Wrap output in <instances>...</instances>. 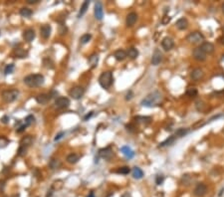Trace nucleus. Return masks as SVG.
Returning <instances> with one entry per match:
<instances>
[{
    "label": "nucleus",
    "mask_w": 224,
    "mask_h": 197,
    "mask_svg": "<svg viewBox=\"0 0 224 197\" xmlns=\"http://www.w3.org/2000/svg\"><path fill=\"white\" fill-rule=\"evenodd\" d=\"M162 96L160 92H153L147 95L141 102V105L143 107H147V108L156 107V106H160V104L162 103Z\"/></svg>",
    "instance_id": "obj_1"
},
{
    "label": "nucleus",
    "mask_w": 224,
    "mask_h": 197,
    "mask_svg": "<svg viewBox=\"0 0 224 197\" xmlns=\"http://www.w3.org/2000/svg\"><path fill=\"white\" fill-rule=\"evenodd\" d=\"M44 76L41 74H33V75H29L27 77L24 78V83L25 85H27L30 88H37V87H40L44 84Z\"/></svg>",
    "instance_id": "obj_2"
},
{
    "label": "nucleus",
    "mask_w": 224,
    "mask_h": 197,
    "mask_svg": "<svg viewBox=\"0 0 224 197\" xmlns=\"http://www.w3.org/2000/svg\"><path fill=\"white\" fill-rule=\"evenodd\" d=\"M113 82H114V77H113V73L111 71H107L103 72L99 78V83L103 89L108 90L111 86H112Z\"/></svg>",
    "instance_id": "obj_3"
},
{
    "label": "nucleus",
    "mask_w": 224,
    "mask_h": 197,
    "mask_svg": "<svg viewBox=\"0 0 224 197\" xmlns=\"http://www.w3.org/2000/svg\"><path fill=\"white\" fill-rule=\"evenodd\" d=\"M2 99L6 102V103H12L15 100L18 98L19 96V91L18 90H6L3 91L1 94Z\"/></svg>",
    "instance_id": "obj_4"
},
{
    "label": "nucleus",
    "mask_w": 224,
    "mask_h": 197,
    "mask_svg": "<svg viewBox=\"0 0 224 197\" xmlns=\"http://www.w3.org/2000/svg\"><path fill=\"white\" fill-rule=\"evenodd\" d=\"M186 39L189 43H192V44H200V43L202 44L204 41V36L200 32H193L189 34Z\"/></svg>",
    "instance_id": "obj_5"
},
{
    "label": "nucleus",
    "mask_w": 224,
    "mask_h": 197,
    "mask_svg": "<svg viewBox=\"0 0 224 197\" xmlns=\"http://www.w3.org/2000/svg\"><path fill=\"white\" fill-rule=\"evenodd\" d=\"M84 93H85L84 88H83V87H80V86H77V87H74L73 89H71L69 94H70V96L74 100H79L83 97Z\"/></svg>",
    "instance_id": "obj_6"
},
{
    "label": "nucleus",
    "mask_w": 224,
    "mask_h": 197,
    "mask_svg": "<svg viewBox=\"0 0 224 197\" xmlns=\"http://www.w3.org/2000/svg\"><path fill=\"white\" fill-rule=\"evenodd\" d=\"M206 192H207V186L204 183H198L196 187L194 188L193 194L196 197H203L206 194Z\"/></svg>",
    "instance_id": "obj_7"
},
{
    "label": "nucleus",
    "mask_w": 224,
    "mask_h": 197,
    "mask_svg": "<svg viewBox=\"0 0 224 197\" xmlns=\"http://www.w3.org/2000/svg\"><path fill=\"white\" fill-rule=\"evenodd\" d=\"M69 105H70V100L65 97H60L55 101V106L57 109H65V108H68Z\"/></svg>",
    "instance_id": "obj_8"
},
{
    "label": "nucleus",
    "mask_w": 224,
    "mask_h": 197,
    "mask_svg": "<svg viewBox=\"0 0 224 197\" xmlns=\"http://www.w3.org/2000/svg\"><path fill=\"white\" fill-rule=\"evenodd\" d=\"M99 154H100V156H101L102 158H104L106 160H110L113 157L114 153H113L112 148H111V146H108V148L100 149V150H99Z\"/></svg>",
    "instance_id": "obj_9"
},
{
    "label": "nucleus",
    "mask_w": 224,
    "mask_h": 197,
    "mask_svg": "<svg viewBox=\"0 0 224 197\" xmlns=\"http://www.w3.org/2000/svg\"><path fill=\"white\" fill-rule=\"evenodd\" d=\"M192 56L193 58H194L195 60H197V61H204V60L206 59V54L204 53L202 50L199 48H194L192 51Z\"/></svg>",
    "instance_id": "obj_10"
},
{
    "label": "nucleus",
    "mask_w": 224,
    "mask_h": 197,
    "mask_svg": "<svg viewBox=\"0 0 224 197\" xmlns=\"http://www.w3.org/2000/svg\"><path fill=\"white\" fill-rule=\"evenodd\" d=\"M94 13H95L96 19H98V20H102V19H103L104 10H103V5H102L101 2H97V3L95 4Z\"/></svg>",
    "instance_id": "obj_11"
},
{
    "label": "nucleus",
    "mask_w": 224,
    "mask_h": 197,
    "mask_svg": "<svg viewBox=\"0 0 224 197\" xmlns=\"http://www.w3.org/2000/svg\"><path fill=\"white\" fill-rule=\"evenodd\" d=\"M162 46L164 49V51H169L173 48L174 46V42L170 37H164L162 41Z\"/></svg>",
    "instance_id": "obj_12"
},
{
    "label": "nucleus",
    "mask_w": 224,
    "mask_h": 197,
    "mask_svg": "<svg viewBox=\"0 0 224 197\" xmlns=\"http://www.w3.org/2000/svg\"><path fill=\"white\" fill-rule=\"evenodd\" d=\"M162 61V53L158 49H156L155 51L153 52V57H151V64H153V66H157Z\"/></svg>",
    "instance_id": "obj_13"
},
{
    "label": "nucleus",
    "mask_w": 224,
    "mask_h": 197,
    "mask_svg": "<svg viewBox=\"0 0 224 197\" xmlns=\"http://www.w3.org/2000/svg\"><path fill=\"white\" fill-rule=\"evenodd\" d=\"M205 54H211L214 52V45L210 42H203L199 47Z\"/></svg>",
    "instance_id": "obj_14"
},
{
    "label": "nucleus",
    "mask_w": 224,
    "mask_h": 197,
    "mask_svg": "<svg viewBox=\"0 0 224 197\" xmlns=\"http://www.w3.org/2000/svg\"><path fill=\"white\" fill-rule=\"evenodd\" d=\"M203 76H204V73L200 68L194 69L190 74V77L193 81H199V80H201L203 78Z\"/></svg>",
    "instance_id": "obj_15"
},
{
    "label": "nucleus",
    "mask_w": 224,
    "mask_h": 197,
    "mask_svg": "<svg viewBox=\"0 0 224 197\" xmlns=\"http://www.w3.org/2000/svg\"><path fill=\"white\" fill-rule=\"evenodd\" d=\"M136 20H138V14H136V12H132L127 16L126 24H127V26H129V27H132V26L134 25V23L136 22Z\"/></svg>",
    "instance_id": "obj_16"
},
{
    "label": "nucleus",
    "mask_w": 224,
    "mask_h": 197,
    "mask_svg": "<svg viewBox=\"0 0 224 197\" xmlns=\"http://www.w3.org/2000/svg\"><path fill=\"white\" fill-rule=\"evenodd\" d=\"M40 34L44 39H48L51 35V26L45 24L40 28Z\"/></svg>",
    "instance_id": "obj_17"
},
{
    "label": "nucleus",
    "mask_w": 224,
    "mask_h": 197,
    "mask_svg": "<svg viewBox=\"0 0 224 197\" xmlns=\"http://www.w3.org/2000/svg\"><path fill=\"white\" fill-rule=\"evenodd\" d=\"M23 38L25 39V41L27 42H32L35 38V31L33 29H27L24 31L23 33Z\"/></svg>",
    "instance_id": "obj_18"
},
{
    "label": "nucleus",
    "mask_w": 224,
    "mask_h": 197,
    "mask_svg": "<svg viewBox=\"0 0 224 197\" xmlns=\"http://www.w3.org/2000/svg\"><path fill=\"white\" fill-rule=\"evenodd\" d=\"M175 26H176V28H177V29H179V30H185L186 28L188 27L187 19H185V18L178 19V20L176 21V23H175Z\"/></svg>",
    "instance_id": "obj_19"
},
{
    "label": "nucleus",
    "mask_w": 224,
    "mask_h": 197,
    "mask_svg": "<svg viewBox=\"0 0 224 197\" xmlns=\"http://www.w3.org/2000/svg\"><path fill=\"white\" fill-rule=\"evenodd\" d=\"M50 99H51V96H49V95L41 94L36 97V102L38 104H40V105H45V104H47L49 102Z\"/></svg>",
    "instance_id": "obj_20"
},
{
    "label": "nucleus",
    "mask_w": 224,
    "mask_h": 197,
    "mask_svg": "<svg viewBox=\"0 0 224 197\" xmlns=\"http://www.w3.org/2000/svg\"><path fill=\"white\" fill-rule=\"evenodd\" d=\"M121 151L123 152V154L129 159L132 158V157L134 156V152L132 151V149L130 148H129V146H123V148H121Z\"/></svg>",
    "instance_id": "obj_21"
},
{
    "label": "nucleus",
    "mask_w": 224,
    "mask_h": 197,
    "mask_svg": "<svg viewBox=\"0 0 224 197\" xmlns=\"http://www.w3.org/2000/svg\"><path fill=\"white\" fill-rule=\"evenodd\" d=\"M88 63H89V65L91 66V68H95V67H97L98 63H99V55L96 54V53L92 54V55L90 56V58H89Z\"/></svg>",
    "instance_id": "obj_22"
},
{
    "label": "nucleus",
    "mask_w": 224,
    "mask_h": 197,
    "mask_svg": "<svg viewBox=\"0 0 224 197\" xmlns=\"http://www.w3.org/2000/svg\"><path fill=\"white\" fill-rule=\"evenodd\" d=\"M32 142H33V137H32L31 135H26V136H24L22 139H21L20 146H25V148H28V146H31Z\"/></svg>",
    "instance_id": "obj_23"
},
{
    "label": "nucleus",
    "mask_w": 224,
    "mask_h": 197,
    "mask_svg": "<svg viewBox=\"0 0 224 197\" xmlns=\"http://www.w3.org/2000/svg\"><path fill=\"white\" fill-rule=\"evenodd\" d=\"M128 54L126 53L124 50H117L116 52H115L114 54V57L116 58V60H118V61H123V60H125L126 58H127Z\"/></svg>",
    "instance_id": "obj_24"
},
{
    "label": "nucleus",
    "mask_w": 224,
    "mask_h": 197,
    "mask_svg": "<svg viewBox=\"0 0 224 197\" xmlns=\"http://www.w3.org/2000/svg\"><path fill=\"white\" fill-rule=\"evenodd\" d=\"M175 136L174 135H171V136H168V137L166 138V139L164 140V141H162V144H160V148H164V146H171V144L174 142L175 140Z\"/></svg>",
    "instance_id": "obj_25"
},
{
    "label": "nucleus",
    "mask_w": 224,
    "mask_h": 197,
    "mask_svg": "<svg viewBox=\"0 0 224 197\" xmlns=\"http://www.w3.org/2000/svg\"><path fill=\"white\" fill-rule=\"evenodd\" d=\"M132 176L136 179H141L143 177V171L138 167H134L132 169Z\"/></svg>",
    "instance_id": "obj_26"
},
{
    "label": "nucleus",
    "mask_w": 224,
    "mask_h": 197,
    "mask_svg": "<svg viewBox=\"0 0 224 197\" xmlns=\"http://www.w3.org/2000/svg\"><path fill=\"white\" fill-rule=\"evenodd\" d=\"M79 158H80V156L78 154H76V153H71V154H69L68 156H67V161L71 164H75L78 162Z\"/></svg>",
    "instance_id": "obj_27"
},
{
    "label": "nucleus",
    "mask_w": 224,
    "mask_h": 197,
    "mask_svg": "<svg viewBox=\"0 0 224 197\" xmlns=\"http://www.w3.org/2000/svg\"><path fill=\"white\" fill-rule=\"evenodd\" d=\"M89 4H90V1H88V0H87V1H85L84 3L82 4L81 9H80V12H79V14H78V18H81L83 15L86 13L87 9L89 8Z\"/></svg>",
    "instance_id": "obj_28"
},
{
    "label": "nucleus",
    "mask_w": 224,
    "mask_h": 197,
    "mask_svg": "<svg viewBox=\"0 0 224 197\" xmlns=\"http://www.w3.org/2000/svg\"><path fill=\"white\" fill-rule=\"evenodd\" d=\"M195 107H196V110L198 112H204L205 111V109H206V105H205V103H204L203 101H201V100H198V101L195 103Z\"/></svg>",
    "instance_id": "obj_29"
},
{
    "label": "nucleus",
    "mask_w": 224,
    "mask_h": 197,
    "mask_svg": "<svg viewBox=\"0 0 224 197\" xmlns=\"http://www.w3.org/2000/svg\"><path fill=\"white\" fill-rule=\"evenodd\" d=\"M32 10L29 9V8L27 7H23L20 9V15L22 17H26V18H28V17H30L32 15Z\"/></svg>",
    "instance_id": "obj_30"
},
{
    "label": "nucleus",
    "mask_w": 224,
    "mask_h": 197,
    "mask_svg": "<svg viewBox=\"0 0 224 197\" xmlns=\"http://www.w3.org/2000/svg\"><path fill=\"white\" fill-rule=\"evenodd\" d=\"M127 54L130 59H136V58H138V51L136 48H130L128 50Z\"/></svg>",
    "instance_id": "obj_31"
},
{
    "label": "nucleus",
    "mask_w": 224,
    "mask_h": 197,
    "mask_svg": "<svg viewBox=\"0 0 224 197\" xmlns=\"http://www.w3.org/2000/svg\"><path fill=\"white\" fill-rule=\"evenodd\" d=\"M61 164H62V163H61V161L59 159L53 158V159H51V161H50L49 166L52 168V169H56V168H59L60 167Z\"/></svg>",
    "instance_id": "obj_32"
},
{
    "label": "nucleus",
    "mask_w": 224,
    "mask_h": 197,
    "mask_svg": "<svg viewBox=\"0 0 224 197\" xmlns=\"http://www.w3.org/2000/svg\"><path fill=\"white\" fill-rule=\"evenodd\" d=\"M15 54H16V56L18 58H26L28 55V53L25 51V50L21 49V48H18L15 50Z\"/></svg>",
    "instance_id": "obj_33"
},
{
    "label": "nucleus",
    "mask_w": 224,
    "mask_h": 197,
    "mask_svg": "<svg viewBox=\"0 0 224 197\" xmlns=\"http://www.w3.org/2000/svg\"><path fill=\"white\" fill-rule=\"evenodd\" d=\"M188 133V129H178L176 131H175V135L174 136L175 137H182Z\"/></svg>",
    "instance_id": "obj_34"
},
{
    "label": "nucleus",
    "mask_w": 224,
    "mask_h": 197,
    "mask_svg": "<svg viewBox=\"0 0 224 197\" xmlns=\"http://www.w3.org/2000/svg\"><path fill=\"white\" fill-rule=\"evenodd\" d=\"M134 120L138 123H149L151 118L149 116H136Z\"/></svg>",
    "instance_id": "obj_35"
},
{
    "label": "nucleus",
    "mask_w": 224,
    "mask_h": 197,
    "mask_svg": "<svg viewBox=\"0 0 224 197\" xmlns=\"http://www.w3.org/2000/svg\"><path fill=\"white\" fill-rule=\"evenodd\" d=\"M117 172L119 173V174H129L130 172V169L129 166H123V167H119Z\"/></svg>",
    "instance_id": "obj_36"
},
{
    "label": "nucleus",
    "mask_w": 224,
    "mask_h": 197,
    "mask_svg": "<svg viewBox=\"0 0 224 197\" xmlns=\"http://www.w3.org/2000/svg\"><path fill=\"white\" fill-rule=\"evenodd\" d=\"M197 94H198V92L195 88H189L187 89V92H186V95L188 97H196Z\"/></svg>",
    "instance_id": "obj_37"
},
{
    "label": "nucleus",
    "mask_w": 224,
    "mask_h": 197,
    "mask_svg": "<svg viewBox=\"0 0 224 197\" xmlns=\"http://www.w3.org/2000/svg\"><path fill=\"white\" fill-rule=\"evenodd\" d=\"M34 122H35V118H34L32 114L28 116L27 118H25V125H27V127H29V125H31L32 123H34Z\"/></svg>",
    "instance_id": "obj_38"
},
{
    "label": "nucleus",
    "mask_w": 224,
    "mask_h": 197,
    "mask_svg": "<svg viewBox=\"0 0 224 197\" xmlns=\"http://www.w3.org/2000/svg\"><path fill=\"white\" fill-rule=\"evenodd\" d=\"M13 71H14V65L13 64H9L5 67V70H4V73L5 75H9V74H12Z\"/></svg>",
    "instance_id": "obj_39"
},
{
    "label": "nucleus",
    "mask_w": 224,
    "mask_h": 197,
    "mask_svg": "<svg viewBox=\"0 0 224 197\" xmlns=\"http://www.w3.org/2000/svg\"><path fill=\"white\" fill-rule=\"evenodd\" d=\"M91 38H92V36H91L90 34H85V35H83L81 37L80 41H81L82 44H87V43L91 40Z\"/></svg>",
    "instance_id": "obj_40"
},
{
    "label": "nucleus",
    "mask_w": 224,
    "mask_h": 197,
    "mask_svg": "<svg viewBox=\"0 0 224 197\" xmlns=\"http://www.w3.org/2000/svg\"><path fill=\"white\" fill-rule=\"evenodd\" d=\"M62 187H63V181L62 180L55 181V182L53 183V185H52V188H53V189H55V190H59Z\"/></svg>",
    "instance_id": "obj_41"
},
{
    "label": "nucleus",
    "mask_w": 224,
    "mask_h": 197,
    "mask_svg": "<svg viewBox=\"0 0 224 197\" xmlns=\"http://www.w3.org/2000/svg\"><path fill=\"white\" fill-rule=\"evenodd\" d=\"M27 148H25V146H19V149H18V155L20 156H24V155L27 153Z\"/></svg>",
    "instance_id": "obj_42"
},
{
    "label": "nucleus",
    "mask_w": 224,
    "mask_h": 197,
    "mask_svg": "<svg viewBox=\"0 0 224 197\" xmlns=\"http://www.w3.org/2000/svg\"><path fill=\"white\" fill-rule=\"evenodd\" d=\"M67 31H68V29H67L66 26H65L64 24H61L60 28H59V33L61 34V35H64V34H66Z\"/></svg>",
    "instance_id": "obj_43"
},
{
    "label": "nucleus",
    "mask_w": 224,
    "mask_h": 197,
    "mask_svg": "<svg viewBox=\"0 0 224 197\" xmlns=\"http://www.w3.org/2000/svg\"><path fill=\"white\" fill-rule=\"evenodd\" d=\"M164 180V177L162 176V175H157V176H156V178H155V183L157 185H160V184H162Z\"/></svg>",
    "instance_id": "obj_44"
},
{
    "label": "nucleus",
    "mask_w": 224,
    "mask_h": 197,
    "mask_svg": "<svg viewBox=\"0 0 224 197\" xmlns=\"http://www.w3.org/2000/svg\"><path fill=\"white\" fill-rule=\"evenodd\" d=\"M170 20H171V17L164 15V16L162 17V23L164 25H166V24H168V23L170 22Z\"/></svg>",
    "instance_id": "obj_45"
},
{
    "label": "nucleus",
    "mask_w": 224,
    "mask_h": 197,
    "mask_svg": "<svg viewBox=\"0 0 224 197\" xmlns=\"http://www.w3.org/2000/svg\"><path fill=\"white\" fill-rule=\"evenodd\" d=\"M26 127H27V125H20V127L17 129V133H22V131H24L26 129Z\"/></svg>",
    "instance_id": "obj_46"
},
{
    "label": "nucleus",
    "mask_w": 224,
    "mask_h": 197,
    "mask_svg": "<svg viewBox=\"0 0 224 197\" xmlns=\"http://www.w3.org/2000/svg\"><path fill=\"white\" fill-rule=\"evenodd\" d=\"M132 98V91H130V92L127 94V96H126V100H127V101H129V100H130Z\"/></svg>",
    "instance_id": "obj_47"
},
{
    "label": "nucleus",
    "mask_w": 224,
    "mask_h": 197,
    "mask_svg": "<svg viewBox=\"0 0 224 197\" xmlns=\"http://www.w3.org/2000/svg\"><path fill=\"white\" fill-rule=\"evenodd\" d=\"M4 187H5V181L0 180V191H2L4 189Z\"/></svg>",
    "instance_id": "obj_48"
},
{
    "label": "nucleus",
    "mask_w": 224,
    "mask_h": 197,
    "mask_svg": "<svg viewBox=\"0 0 224 197\" xmlns=\"http://www.w3.org/2000/svg\"><path fill=\"white\" fill-rule=\"evenodd\" d=\"M92 116H93V112H90V114H86V116H85L84 121H88Z\"/></svg>",
    "instance_id": "obj_49"
},
{
    "label": "nucleus",
    "mask_w": 224,
    "mask_h": 197,
    "mask_svg": "<svg viewBox=\"0 0 224 197\" xmlns=\"http://www.w3.org/2000/svg\"><path fill=\"white\" fill-rule=\"evenodd\" d=\"M2 123H8V121H9V118H8L7 116H4L3 118H2Z\"/></svg>",
    "instance_id": "obj_50"
},
{
    "label": "nucleus",
    "mask_w": 224,
    "mask_h": 197,
    "mask_svg": "<svg viewBox=\"0 0 224 197\" xmlns=\"http://www.w3.org/2000/svg\"><path fill=\"white\" fill-rule=\"evenodd\" d=\"M63 135H64V133H58V135H56V137H55V140H56V141H57V140H59Z\"/></svg>",
    "instance_id": "obj_51"
},
{
    "label": "nucleus",
    "mask_w": 224,
    "mask_h": 197,
    "mask_svg": "<svg viewBox=\"0 0 224 197\" xmlns=\"http://www.w3.org/2000/svg\"><path fill=\"white\" fill-rule=\"evenodd\" d=\"M39 0H27V3L29 4H35V3H38Z\"/></svg>",
    "instance_id": "obj_52"
},
{
    "label": "nucleus",
    "mask_w": 224,
    "mask_h": 197,
    "mask_svg": "<svg viewBox=\"0 0 224 197\" xmlns=\"http://www.w3.org/2000/svg\"><path fill=\"white\" fill-rule=\"evenodd\" d=\"M122 197H132V196H130V194H129V193H124Z\"/></svg>",
    "instance_id": "obj_53"
},
{
    "label": "nucleus",
    "mask_w": 224,
    "mask_h": 197,
    "mask_svg": "<svg viewBox=\"0 0 224 197\" xmlns=\"http://www.w3.org/2000/svg\"><path fill=\"white\" fill-rule=\"evenodd\" d=\"M87 197H95V194H94V193H93V192H91V193H90V194H89V195H88V196H87Z\"/></svg>",
    "instance_id": "obj_54"
},
{
    "label": "nucleus",
    "mask_w": 224,
    "mask_h": 197,
    "mask_svg": "<svg viewBox=\"0 0 224 197\" xmlns=\"http://www.w3.org/2000/svg\"><path fill=\"white\" fill-rule=\"evenodd\" d=\"M220 41H221V43H222V44L224 45V35L220 38Z\"/></svg>",
    "instance_id": "obj_55"
},
{
    "label": "nucleus",
    "mask_w": 224,
    "mask_h": 197,
    "mask_svg": "<svg viewBox=\"0 0 224 197\" xmlns=\"http://www.w3.org/2000/svg\"><path fill=\"white\" fill-rule=\"evenodd\" d=\"M222 11H223V13H224V3L222 4Z\"/></svg>",
    "instance_id": "obj_56"
},
{
    "label": "nucleus",
    "mask_w": 224,
    "mask_h": 197,
    "mask_svg": "<svg viewBox=\"0 0 224 197\" xmlns=\"http://www.w3.org/2000/svg\"><path fill=\"white\" fill-rule=\"evenodd\" d=\"M223 31H224V27H223Z\"/></svg>",
    "instance_id": "obj_57"
},
{
    "label": "nucleus",
    "mask_w": 224,
    "mask_h": 197,
    "mask_svg": "<svg viewBox=\"0 0 224 197\" xmlns=\"http://www.w3.org/2000/svg\"><path fill=\"white\" fill-rule=\"evenodd\" d=\"M5 197H7V196H5Z\"/></svg>",
    "instance_id": "obj_58"
}]
</instances>
